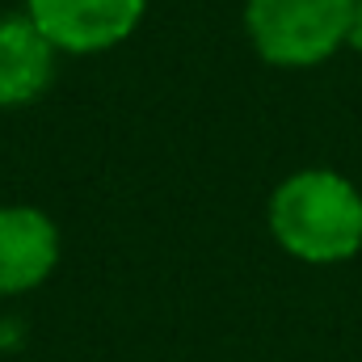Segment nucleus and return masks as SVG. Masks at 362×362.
I'll list each match as a JSON object with an SVG mask.
<instances>
[{"instance_id":"obj_1","label":"nucleus","mask_w":362,"mask_h":362,"mask_svg":"<svg viewBox=\"0 0 362 362\" xmlns=\"http://www.w3.org/2000/svg\"><path fill=\"white\" fill-rule=\"evenodd\" d=\"M270 232L308 266L350 262L362 249V194L341 173L303 169L274 189Z\"/></svg>"},{"instance_id":"obj_2","label":"nucleus","mask_w":362,"mask_h":362,"mask_svg":"<svg viewBox=\"0 0 362 362\" xmlns=\"http://www.w3.org/2000/svg\"><path fill=\"white\" fill-rule=\"evenodd\" d=\"M354 0H249L245 30L257 55L278 68L325 64L350 38Z\"/></svg>"},{"instance_id":"obj_3","label":"nucleus","mask_w":362,"mask_h":362,"mask_svg":"<svg viewBox=\"0 0 362 362\" xmlns=\"http://www.w3.org/2000/svg\"><path fill=\"white\" fill-rule=\"evenodd\" d=\"M148 0H25V17L51 38L55 51L93 55L127 42L144 21Z\"/></svg>"},{"instance_id":"obj_4","label":"nucleus","mask_w":362,"mask_h":362,"mask_svg":"<svg viewBox=\"0 0 362 362\" xmlns=\"http://www.w3.org/2000/svg\"><path fill=\"white\" fill-rule=\"evenodd\" d=\"M59 266V228L38 206H0V295H25Z\"/></svg>"},{"instance_id":"obj_5","label":"nucleus","mask_w":362,"mask_h":362,"mask_svg":"<svg viewBox=\"0 0 362 362\" xmlns=\"http://www.w3.org/2000/svg\"><path fill=\"white\" fill-rule=\"evenodd\" d=\"M55 47L25 17H0V105H34L55 81Z\"/></svg>"},{"instance_id":"obj_6","label":"nucleus","mask_w":362,"mask_h":362,"mask_svg":"<svg viewBox=\"0 0 362 362\" xmlns=\"http://www.w3.org/2000/svg\"><path fill=\"white\" fill-rule=\"evenodd\" d=\"M354 51L362 55V0H354V17H350V38H346Z\"/></svg>"}]
</instances>
